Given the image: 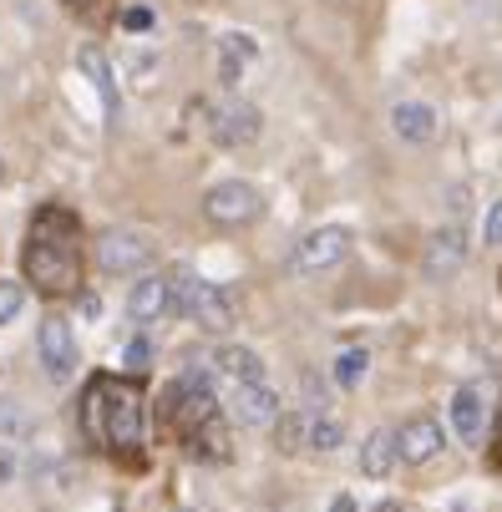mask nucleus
Returning a JSON list of instances; mask_svg holds the SVG:
<instances>
[{"label":"nucleus","instance_id":"obj_1","mask_svg":"<svg viewBox=\"0 0 502 512\" xmlns=\"http://www.w3.org/2000/svg\"><path fill=\"white\" fill-rule=\"evenodd\" d=\"M26 279L41 295H77L82 289V229L66 208H41L21 249Z\"/></svg>","mask_w":502,"mask_h":512},{"label":"nucleus","instance_id":"obj_2","mask_svg":"<svg viewBox=\"0 0 502 512\" xmlns=\"http://www.w3.org/2000/svg\"><path fill=\"white\" fill-rule=\"evenodd\" d=\"M82 426L92 436V447L102 452H122L132 457L148 436V411H142V391L132 381H117V376H97L87 386V401H82Z\"/></svg>","mask_w":502,"mask_h":512},{"label":"nucleus","instance_id":"obj_3","mask_svg":"<svg viewBox=\"0 0 502 512\" xmlns=\"http://www.w3.org/2000/svg\"><path fill=\"white\" fill-rule=\"evenodd\" d=\"M173 310L183 320H193L203 335H229L234 330V300L219 284H208L198 274H178L173 279Z\"/></svg>","mask_w":502,"mask_h":512},{"label":"nucleus","instance_id":"obj_4","mask_svg":"<svg viewBox=\"0 0 502 512\" xmlns=\"http://www.w3.org/2000/svg\"><path fill=\"white\" fill-rule=\"evenodd\" d=\"M203 213H208V224H219V229H249L254 218L264 213V198H259L254 183L224 178V183H213L203 193Z\"/></svg>","mask_w":502,"mask_h":512},{"label":"nucleus","instance_id":"obj_5","mask_svg":"<svg viewBox=\"0 0 502 512\" xmlns=\"http://www.w3.org/2000/svg\"><path fill=\"white\" fill-rule=\"evenodd\" d=\"M153 259H158L153 239L137 234V229H107V234L97 239V269H102V274H117V279L132 274V279H137V274L153 269Z\"/></svg>","mask_w":502,"mask_h":512},{"label":"nucleus","instance_id":"obj_6","mask_svg":"<svg viewBox=\"0 0 502 512\" xmlns=\"http://www.w3.org/2000/svg\"><path fill=\"white\" fill-rule=\"evenodd\" d=\"M36 360H41L51 386H66L77 376V330H71L66 315H46L36 325Z\"/></svg>","mask_w":502,"mask_h":512},{"label":"nucleus","instance_id":"obj_7","mask_svg":"<svg viewBox=\"0 0 502 512\" xmlns=\"http://www.w3.org/2000/svg\"><path fill=\"white\" fill-rule=\"evenodd\" d=\"M208 137L219 142V148L239 153V148H254V142L264 137V112L244 97H229L219 107H208Z\"/></svg>","mask_w":502,"mask_h":512},{"label":"nucleus","instance_id":"obj_8","mask_svg":"<svg viewBox=\"0 0 502 512\" xmlns=\"http://www.w3.org/2000/svg\"><path fill=\"white\" fill-rule=\"evenodd\" d=\"M386 122H391V132L406 142V148H432V142L442 137V112H437L432 102H421V97L396 102V107L386 112Z\"/></svg>","mask_w":502,"mask_h":512},{"label":"nucleus","instance_id":"obj_9","mask_svg":"<svg viewBox=\"0 0 502 512\" xmlns=\"http://www.w3.org/2000/svg\"><path fill=\"white\" fill-rule=\"evenodd\" d=\"M442 447H447V431H442V421H437V416H411V421H401V431H396V452H401V462H406V467H426V462H437V457H442Z\"/></svg>","mask_w":502,"mask_h":512},{"label":"nucleus","instance_id":"obj_10","mask_svg":"<svg viewBox=\"0 0 502 512\" xmlns=\"http://www.w3.org/2000/svg\"><path fill=\"white\" fill-rule=\"evenodd\" d=\"M350 229H340V224H325V229H315V234H305L300 239V249H295V269L300 274H320V269H335L345 254H350Z\"/></svg>","mask_w":502,"mask_h":512},{"label":"nucleus","instance_id":"obj_11","mask_svg":"<svg viewBox=\"0 0 502 512\" xmlns=\"http://www.w3.org/2000/svg\"><path fill=\"white\" fill-rule=\"evenodd\" d=\"M173 310V279L168 274H137V284L127 289V315L137 325H153Z\"/></svg>","mask_w":502,"mask_h":512},{"label":"nucleus","instance_id":"obj_12","mask_svg":"<svg viewBox=\"0 0 502 512\" xmlns=\"http://www.w3.org/2000/svg\"><path fill=\"white\" fill-rule=\"evenodd\" d=\"M462 264H467V239H462V229H437L432 234V244L421 249V274L426 279H452V274H462Z\"/></svg>","mask_w":502,"mask_h":512},{"label":"nucleus","instance_id":"obj_13","mask_svg":"<svg viewBox=\"0 0 502 512\" xmlns=\"http://www.w3.org/2000/svg\"><path fill=\"white\" fill-rule=\"evenodd\" d=\"M254 61H259V41H254L249 31H229V36H219V87L239 92Z\"/></svg>","mask_w":502,"mask_h":512},{"label":"nucleus","instance_id":"obj_14","mask_svg":"<svg viewBox=\"0 0 502 512\" xmlns=\"http://www.w3.org/2000/svg\"><path fill=\"white\" fill-rule=\"evenodd\" d=\"M447 416H452V436H457L462 447H477V442H482V431H487V401H482L477 386H462V391L452 396Z\"/></svg>","mask_w":502,"mask_h":512},{"label":"nucleus","instance_id":"obj_15","mask_svg":"<svg viewBox=\"0 0 502 512\" xmlns=\"http://www.w3.org/2000/svg\"><path fill=\"white\" fill-rule=\"evenodd\" d=\"M279 411H284V401H279L274 386H264V381L234 386V421L239 426H274Z\"/></svg>","mask_w":502,"mask_h":512},{"label":"nucleus","instance_id":"obj_16","mask_svg":"<svg viewBox=\"0 0 502 512\" xmlns=\"http://www.w3.org/2000/svg\"><path fill=\"white\" fill-rule=\"evenodd\" d=\"M77 71L92 82V92L102 97V112H107V117H117L122 97H117V82H112V61H107L97 46H82V51H77Z\"/></svg>","mask_w":502,"mask_h":512},{"label":"nucleus","instance_id":"obj_17","mask_svg":"<svg viewBox=\"0 0 502 512\" xmlns=\"http://www.w3.org/2000/svg\"><path fill=\"white\" fill-rule=\"evenodd\" d=\"M213 371H219L224 381H234V386H249V381H264V360H259V350H249V345H219V355H213Z\"/></svg>","mask_w":502,"mask_h":512},{"label":"nucleus","instance_id":"obj_18","mask_svg":"<svg viewBox=\"0 0 502 512\" xmlns=\"http://www.w3.org/2000/svg\"><path fill=\"white\" fill-rule=\"evenodd\" d=\"M396 462H401V452H396V431H371V436H366V447H361V472L376 477V482H386V477L396 472Z\"/></svg>","mask_w":502,"mask_h":512},{"label":"nucleus","instance_id":"obj_19","mask_svg":"<svg viewBox=\"0 0 502 512\" xmlns=\"http://www.w3.org/2000/svg\"><path fill=\"white\" fill-rule=\"evenodd\" d=\"M366 376H371V350H366V345L340 350V355H335V365H330V381H335L340 391H355Z\"/></svg>","mask_w":502,"mask_h":512},{"label":"nucleus","instance_id":"obj_20","mask_svg":"<svg viewBox=\"0 0 502 512\" xmlns=\"http://www.w3.org/2000/svg\"><path fill=\"white\" fill-rule=\"evenodd\" d=\"M269 431H274V447H279L284 457H295V452L305 447V431H310V411H279Z\"/></svg>","mask_w":502,"mask_h":512},{"label":"nucleus","instance_id":"obj_21","mask_svg":"<svg viewBox=\"0 0 502 512\" xmlns=\"http://www.w3.org/2000/svg\"><path fill=\"white\" fill-rule=\"evenodd\" d=\"M340 442H345V426H340L335 416H325V411H310V431H305V447L325 457V452H335Z\"/></svg>","mask_w":502,"mask_h":512},{"label":"nucleus","instance_id":"obj_22","mask_svg":"<svg viewBox=\"0 0 502 512\" xmlns=\"http://www.w3.org/2000/svg\"><path fill=\"white\" fill-rule=\"evenodd\" d=\"M21 305H26V284L0 279V325H11V320L21 315Z\"/></svg>","mask_w":502,"mask_h":512},{"label":"nucleus","instance_id":"obj_23","mask_svg":"<svg viewBox=\"0 0 502 512\" xmlns=\"http://www.w3.org/2000/svg\"><path fill=\"white\" fill-rule=\"evenodd\" d=\"M482 244L487 249H502V198L487 203V218H482Z\"/></svg>","mask_w":502,"mask_h":512},{"label":"nucleus","instance_id":"obj_24","mask_svg":"<svg viewBox=\"0 0 502 512\" xmlns=\"http://www.w3.org/2000/svg\"><path fill=\"white\" fill-rule=\"evenodd\" d=\"M153 21H158V16H153V6H127V11L117 16V26H122V31H132V36H137V31H153Z\"/></svg>","mask_w":502,"mask_h":512},{"label":"nucleus","instance_id":"obj_25","mask_svg":"<svg viewBox=\"0 0 502 512\" xmlns=\"http://www.w3.org/2000/svg\"><path fill=\"white\" fill-rule=\"evenodd\" d=\"M122 360H127V371H148V360H153V345H148V340H132Z\"/></svg>","mask_w":502,"mask_h":512},{"label":"nucleus","instance_id":"obj_26","mask_svg":"<svg viewBox=\"0 0 502 512\" xmlns=\"http://www.w3.org/2000/svg\"><path fill=\"white\" fill-rule=\"evenodd\" d=\"M82 315L97 320V315H102V300H97V295H82Z\"/></svg>","mask_w":502,"mask_h":512},{"label":"nucleus","instance_id":"obj_27","mask_svg":"<svg viewBox=\"0 0 502 512\" xmlns=\"http://www.w3.org/2000/svg\"><path fill=\"white\" fill-rule=\"evenodd\" d=\"M330 512H355V497H350V492H340V497L330 502Z\"/></svg>","mask_w":502,"mask_h":512},{"label":"nucleus","instance_id":"obj_28","mask_svg":"<svg viewBox=\"0 0 502 512\" xmlns=\"http://www.w3.org/2000/svg\"><path fill=\"white\" fill-rule=\"evenodd\" d=\"M66 6H71V11H82V16H92V6H97V0H66Z\"/></svg>","mask_w":502,"mask_h":512},{"label":"nucleus","instance_id":"obj_29","mask_svg":"<svg viewBox=\"0 0 502 512\" xmlns=\"http://www.w3.org/2000/svg\"><path fill=\"white\" fill-rule=\"evenodd\" d=\"M376 512H401V507H396V502H381V507H376Z\"/></svg>","mask_w":502,"mask_h":512},{"label":"nucleus","instance_id":"obj_30","mask_svg":"<svg viewBox=\"0 0 502 512\" xmlns=\"http://www.w3.org/2000/svg\"><path fill=\"white\" fill-rule=\"evenodd\" d=\"M0 183H6V158H0Z\"/></svg>","mask_w":502,"mask_h":512}]
</instances>
